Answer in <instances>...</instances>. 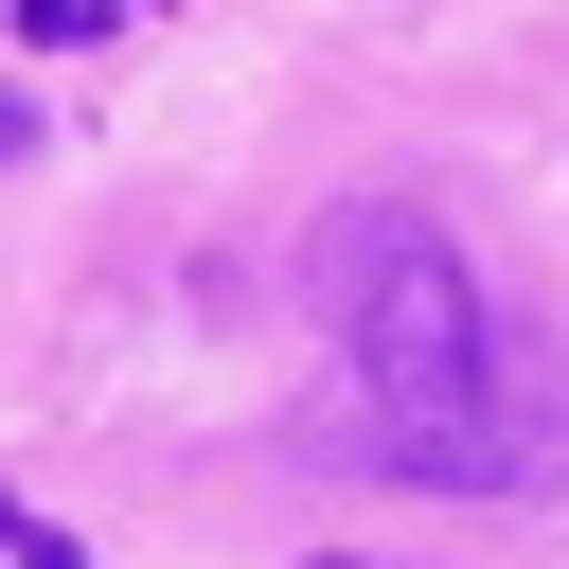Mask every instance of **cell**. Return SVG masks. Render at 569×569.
I'll use <instances>...</instances> for the list:
<instances>
[{"label":"cell","mask_w":569,"mask_h":569,"mask_svg":"<svg viewBox=\"0 0 569 569\" xmlns=\"http://www.w3.org/2000/svg\"><path fill=\"white\" fill-rule=\"evenodd\" d=\"M0 569H89V551L71 533H0Z\"/></svg>","instance_id":"cell-2"},{"label":"cell","mask_w":569,"mask_h":569,"mask_svg":"<svg viewBox=\"0 0 569 569\" xmlns=\"http://www.w3.org/2000/svg\"><path fill=\"white\" fill-rule=\"evenodd\" d=\"M18 142H36V124H18V89H0V160H18Z\"/></svg>","instance_id":"cell-3"},{"label":"cell","mask_w":569,"mask_h":569,"mask_svg":"<svg viewBox=\"0 0 569 569\" xmlns=\"http://www.w3.org/2000/svg\"><path fill=\"white\" fill-rule=\"evenodd\" d=\"M320 320H338V356H356V391H373V445H391L409 480H462V498L551 480L569 391H551V356L480 302V267H462L427 213H391V196L320 213Z\"/></svg>","instance_id":"cell-1"}]
</instances>
